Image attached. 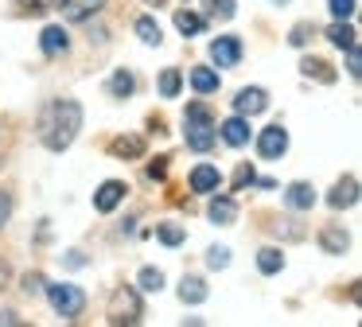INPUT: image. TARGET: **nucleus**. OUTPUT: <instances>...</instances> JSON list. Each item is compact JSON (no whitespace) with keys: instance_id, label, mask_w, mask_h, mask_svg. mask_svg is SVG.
<instances>
[{"instance_id":"nucleus-1","label":"nucleus","mask_w":362,"mask_h":327,"mask_svg":"<svg viewBox=\"0 0 362 327\" xmlns=\"http://www.w3.org/2000/svg\"><path fill=\"white\" fill-rule=\"evenodd\" d=\"M82 129V105L78 101H51V105H43L40 113V140L51 148V152H63V148H71V140L78 137Z\"/></svg>"},{"instance_id":"nucleus-2","label":"nucleus","mask_w":362,"mask_h":327,"mask_svg":"<svg viewBox=\"0 0 362 327\" xmlns=\"http://www.w3.org/2000/svg\"><path fill=\"white\" fill-rule=\"evenodd\" d=\"M214 137H218V129H214L211 109H206L203 101H191L187 105V148H195V152H211Z\"/></svg>"},{"instance_id":"nucleus-3","label":"nucleus","mask_w":362,"mask_h":327,"mask_svg":"<svg viewBox=\"0 0 362 327\" xmlns=\"http://www.w3.org/2000/svg\"><path fill=\"white\" fill-rule=\"evenodd\" d=\"M47 300L63 319L82 316V308H86V296H82V288H74V285H47Z\"/></svg>"},{"instance_id":"nucleus-4","label":"nucleus","mask_w":362,"mask_h":327,"mask_svg":"<svg viewBox=\"0 0 362 327\" xmlns=\"http://www.w3.org/2000/svg\"><path fill=\"white\" fill-rule=\"evenodd\" d=\"M141 319V300L133 288H117L110 300V323H136Z\"/></svg>"},{"instance_id":"nucleus-5","label":"nucleus","mask_w":362,"mask_h":327,"mask_svg":"<svg viewBox=\"0 0 362 327\" xmlns=\"http://www.w3.org/2000/svg\"><path fill=\"white\" fill-rule=\"evenodd\" d=\"M284 148H288V132H284L281 125H269V129H261V137H257V152L265 156V160H281Z\"/></svg>"},{"instance_id":"nucleus-6","label":"nucleus","mask_w":362,"mask_h":327,"mask_svg":"<svg viewBox=\"0 0 362 327\" xmlns=\"http://www.w3.org/2000/svg\"><path fill=\"white\" fill-rule=\"evenodd\" d=\"M211 59L218 62V67H238V59H242V39L238 35H218L211 43Z\"/></svg>"},{"instance_id":"nucleus-7","label":"nucleus","mask_w":362,"mask_h":327,"mask_svg":"<svg viewBox=\"0 0 362 327\" xmlns=\"http://www.w3.org/2000/svg\"><path fill=\"white\" fill-rule=\"evenodd\" d=\"M265 105H269V93L261 90V86H245V90L234 98V109H238V117H257Z\"/></svg>"},{"instance_id":"nucleus-8","label":"nucleus","mask_w":362,"mask_h":327,"mask_svg":"<svg viewBox=\"0 0 362 327\" xmlns=\"http://www.w3.org/2000/svg\"><path fill=\"white\" fill-rule=\"evenodd\" d=\"M218 187H222V171L214 168V164H199V168L191 171V191L211 195V191H218Z\"/></svg>"},{"instance_id":"nucleus-9","label":"nucleus","mask_w":362,"mask_h":327,"mask_svg":"<svg viewBox=\"0 0 362 327\" xmlns=\"http://www.w3.org/2000/svg\"><path fill=\"white\" fill-rule=\"evenodd\" d=\"M125 199V183H117V179H105L102 187H98V195H94V207L102 210V214H110L117 202Z\"/></svg>"},{"instance_id":"nucleus-10","label":"nucleus","mask_w":362,"mask_h":327,"mask_svg":"<svg viewBox=\"0 0 362 327\" xmlns=\"http://www.w3.org/2000/svg\"><path fill=\"white\" fill-rule=\"evenodd\" d=\"M218 132H222V140L234 144V148H242L245 140H250V125H245V117H230V121H222Z\"/></svg>"},{"instance_id":"nucleus-11","label":"nucleus","mask_w":362,"mask_h":327,"mask_svg":"<svg viewBox=\"0 0 362 327\" xmlns=\"http://www.w3.org/2000/svg\"><path fill=\"white\" fill-rule=\"evenodd\" d=\"M206 214H211V222L218 226H230L238 218V202L226 199V195H218V199H211V207H206Z\"/></svg>"},{"instance_id":"nucleus-12","label":"nucleus","mask_w":362,"mask_h":327,"mask_svg":"<svg viewBox=\"0 0 362 327\" xmlns=\"http://www.w3.org/2000/svg\"><path fill=\"white\" fill-rule=\"evenodd\" d=\"M354 199H358V179H343V183L335 187V191L327 195V202L331 207H354Z\"/></svg>"},{"instance_id":"nucleus-13","label":"nucleus","mask_w":362,"mask_h":327,"mask_svg":"<svg viewBox=\"0 0 362 327\" xmlns=\"http://www.w3.org/2000/svg\"><path fill=\"white\" fill-rule=\"evenodd\" d=\"M40 47L47 54H63L66 51V31L59 28V23H51V28H43V35H40Z\"/></svg>"},{"instance_id":"nucleus-14","label":"nucleus","mask_w":362,"mask_h":327,"mask_svg":"<svg viewBox=\"0 0 362 327\" xmlns=\"http://www.w3.org/2000/svg\"><path fill=\"white\" fill-rule=\"evenodd\" d=\"M354 35H358V31H354L351 23H343V20H339V23H331V28H327V39H331L335 47H343V51L358 47V39H354Z\"/></svg>"},{"instance_id":"nucleus-15","label":"nucleus","mask_w":362,"mask_h":327,"mask_svg":"<svg viewBox=\"0 0 362 327\" xmlns=\"http://www.w3.org/2000/svg\"><path fill=\"white\" fill-rule=\"evenodd\" d=\"M284 199H288V207H296V210H312L315 191H312L308 183H292L288 191H284Z\"/></svg>"},{"instance_id":"nucleus-16","label":"nucleus","mask_w":362,"mask_h":327,"mask_svg":"<svg viewBox=\"0 0 362 327\" xmlns=\"http://www.w3.org/2000/svg\"><path fill=\"white\" fill-rule=\"evenodd\" d=\"M180 300H183V304H203V300H206V285H203L199 277H183Z\"/></svg>"},{"instance_id":"nucleus-17","label":"nucleus","mask_w":362,"mask_h":327,"mask_svg":"<svg viewBox=\"0 0 362 327\" xmlns=\"http://www.w3.org/2000/svg\"><path fill=\"white\" fill-rule=\"evenodd\" d=\"M191 86H195V93H214L218 90V74L206 70V67H195L191 70Z\"/></svg>"},{"instance_id":"nucleus-18","label":"nucleus","mask_w":362,"mask_h":327,"mask_svg":"<svg viewBox=\"0 0 362 327\" xmlns=\"http://www.w3.org/2000/svg\"><path fill=\"white\" fill-rule=\"evenodd\" d=\"M136 35H141L148 47H160V39H164V31H160V23L152 20V16H141V20H136Z\"/></svg>"},{"instance_id":"nucleus-19","label":"nucleus","mask_w":362,"mask_h":327,"mask_svg":"<svg viewBox=\"0 0 362 327\" xmlns=\"http://www.w3.org/2000/svg\"><path fill=\"white\" fill-rule=\"evenodd\" d=\"M144 152V140L141 137H117L113 140V156H121V160H133V156Z\"/></svg>"},{"instance_id":"nucleus-20","label":"nucleus","mask_w":362,"mask_h":327,"mask_svg":"<svg viewBox=\"0 0 362 327\" xmlns=\"http://www.w3.org/2000/svg\"><path fill=\"white\" fill-rule=\"evenodd\" d=\"M300 70H304L308 78H320V82H335V70H331L323 59H304V62H300Z\"/></svg>"},{"instance_id":"nucleus-21","label":"nucleus","mask_w":362,"mask_h":327,"mask_svg":"<svg viewBox=\"0 0 362 327\" xmlns=\"http://www.w3.org/2000/svg\"><path fill=\"white\" fill-rule=\"evenodd\" d=\"M257 269H261V272H281V269H284L281 249H273V246L261 249V253H257Z\"/></svg>"},{"instance_id":"nucleus-22","label":"nucleus","mask_w":362,"mask_h":327,"mask_svg":"<svg viewBox=\"0 0 362 327\" xmlns=\"http://www.w3.org/2000/svg\"><path fill=\"white\" fill-rule=\"evenodd\" d=\"M175 28H180L183 35H199V31H203V16H195V12L183 8V12H175Z\"/></svg>"},{"instance_id":"nucleus-23","label":"nucleus","mask_w":362,"mask_h":327,"mask_svg":"<svg viewBox=\"0 0 362 327\" xmlns=\"http://www.w3.org/2000/svg\"><path fill=\"white\" fill-rule=\"evenodd\" d=\"M133 74H129V70H117V74L110 78V93L113 98H129V93H133Z\"/></svg>"},{"instance_id":"nucleus-24","label":"nucleus","mask_w":362,"mask_h":327,"mask_svg":"<svg viewBox=\"0 0 362 327\" xmlns=\"http://www.w3.org/2000/svg\"><path fill=\"white\" fill-rule=\"evenodd\" d=\"M180 86H183L180 70H164V74H160V93H164V98H175V93H180Z\"/></svg>"},{"instance_id":"nucleus-25","label":"nucleus","mask_w":362,"mask_h":327,"mask_svg":"<svg viewBox=\"0 0 362 327\" xmlns=\"http://www.w3.org/2000/svg\"><path fill=\"white\" fill-rule=\"evenodd\" d=\"M320 241H323V249H327V253H343V249H346V234L331 230V226L320 234Z\"/></svg>"},{"instance_id":"nucleus-26","label":"nucleus","mask_w":362,"mask_h":327,"mask_svg":"<svg viewBox=\"0 0 362 327\" xmlns=\"http://www.w3.org/2000/svg\"><path fill=\"white\" fill-rule=\"evenodd\" d=\"M136 280H141L144 292H160V288H164V272H160V269H141V277H136Z\"/></svg>"},{"instance_id":"nucleus-27","label":"nucleus","mask_w":362,"mask_h":327,"mask_svg":"<svg viewBox=\"0 0 362 327\" xmlns=\"http://www.w3.org/2000/svg\"><path fill=\"white\" fill-rule=\"evenodd\" d=\"M206 265H211V269H226V265H230V249L226 246L206 249Z\"/></svg>"},{"instance_id":"nucleus-28","label":"nucleus","mask_w":362,"mask_h":327,"mask_svg":"<svg viewBox=\"0 0 362 327\" xmlns=\"http://www.w3.org/2000/svg\"><path fill=\"white\" fill-rule=\"evenodd\" d=\"M160 241H164V246H180V241H183V226L164 222V226H160Z\"/></svg>"},{"instance_id":"nucleus-29","label":"nucleus","mask_w":362,"mask_h":327,"mask_svg":"<svg viewBox=\"0 0 362 327\" xmlns=\"http://www.w3.org/2000/svg\"><path fill=\"white\" fill-rule=\"evenodd\" d=\"M327 8H331V16H335V20L354 16V0H327Z\"/></svg>"},{"instance_id":"nucleus-30","label":"nucleus","mask_w":362,"mask_h":327,"mask_svg":"<svg viewBox=\"0 0 362 327\" xmlns=\"http://www.w3.org/2000/svg\"><path fill=\"white\" fill-rule=\"evenodd\" d=\"M250 183H257V176H253L250 164H242V168H238V176H234V191H242V187H250Z\"/></svg>"},{"instance_id":"nucleus-31","label":"nucleus","mask_w":362,"mask_h":327,"mask_svg":"<svg viewBox=\"0 0 362 327\" xmlns=\"http://www.w3.org/2000/svg\"><path fill=\"white\" fill-rule=\"evenodd\" d=\"M308 35H312V28H308V23H296V28H292V35H288V43L292 47H304Z\"/></svg>"},{"instance_id":"nucleus-32","label":"nucleus","mask_w":362,"mask_h":327,"mask_svg":"<svg viewBox=\"0 0 362 327\" xmlns=\"http://www.w3.org/2000/svg\"><path fill=\"white\" fill-rule=\"evenodd\" d=\"M66 8V4H63ZM90 12H98V0L94 4H74V8H66V16H71V20H86Z\"/></svg>"},{"instance_id":"nucleus-33","label":"nucleus","mask_w":362,"mask_h":327,"mask_svg":"<svg viewBox=\"0 0 362 327\" xmlns=\"http://www.w3.org/2000/svg\"><path fill=\"white\" fill-rule=\"evenodd\" d=\"M211 12L222 16V20H230V16H234V0H211Z\"/></svg>"},{"instance_id":"nucleus-34","label":"nucleus","mask_w":362,"mask_h":327,"mask_svg":"<svg viewBox=\"0 0 362 327\" xmlns=\"http://www.w3.org/2000/svg\"><path fill=\"white\" fill-rule=\"evenodd\" d=\"M8 214H12V195H8V191H0V226L8 222Z\"/></svg>"},{"instance_id":"nucleus-35","label":"nucleus","mask_w":362,"mask_h":327,"mask_svg":"<svg viewBox=\"0 0 362 327\" xmlns=\"http://www.w3.org/2000/svg\"><path fill=\"white\" fill-rule=\"evenodd\" d=\"M148 176H152V179H164V176H168V160H152V164H148Z\"/></svg>"},{"instance_id":"nucleus-36","label":"nucleus","mask_w":362,"mask_h":327,"mask_svg":"<svg viewBox=\"0 0 362 327\" xmlns=\"http://www.w3.org/2000/svg\"><path fill=\"white\" fill-rule=\"evenodd\" d=\"M20 4H28L32 12H43V8H55L59 0H20Z\"/></svg>"},{"instance_id":"nucleus-37","label":"nucleus","mask_w":362,"mask_h":327,"mask_svg":"<svg viewBox=\"0 0 362 327\" xmlns=\"http://www.w3.org/2000/svg\"><path fill=\"white\" fill-rule=\"evenodd\" d=\"M4 277H8V269H4V261H0V285H4Z\"/></svg>"},{"instance_id":"nucleus-38","label":"nucleus","mask_w":362,"mask_h":327,"mask_svg":"<svg viewBox=\"0 0 362 327\" xmlns=\"http://www.w3.org/2000/svg\"><path fill=\"white\" fill-rule=\"evenodd\" d=\"M144 4H152V8H160V4H164V0H144Z\"/></svg>"}]
</instances>
